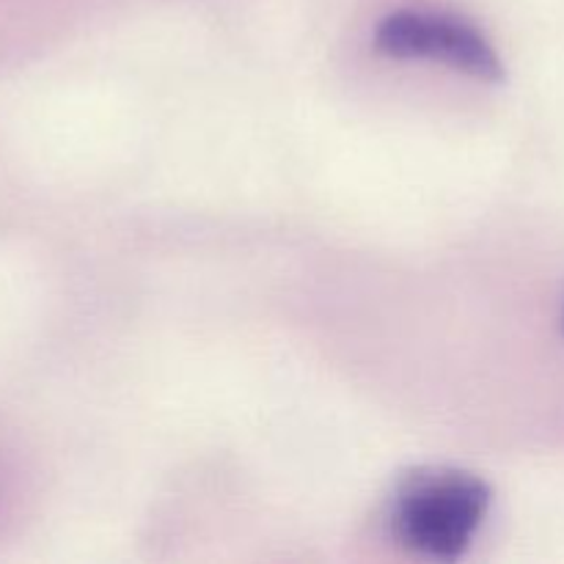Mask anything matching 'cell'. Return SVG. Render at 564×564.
I'll list each match as a JSON object with an SVG mask.
<instances>
[{
  "mask_svg": "<svg viewBox=\"0 0 564 564\" xmlns=\"http://www.w3.org/2000/svg\"><path fill=\"white\" fill-rule=\"evenodd\" d=\"M375 47L391 58L441 61L477 80L499 83L505 77V64L488 36L471 22L438 11H394L375 31Z\"/></svg>",
  "mask_w": 564,
  "mask_h": 564,
  "instance_id": "obj_2",
  "label": "cell"
},
{
  "mask_svg": "<svg viewBox=\"0 0 564 564\" xmlns=\"http://www.w3.org/2000/svg\"><path fill=\"white\" fill-rule=\"evenodd\" d=\"M494 490L477 474L419 468L394 490L391 527L400 543L430 560L455 562L488 518Z\"/></svg>",
  "mask_w": 564,
  "mask_h": 564,
  "instance_id": "obj_1",
  "label": "cell"
}]
</instances>
